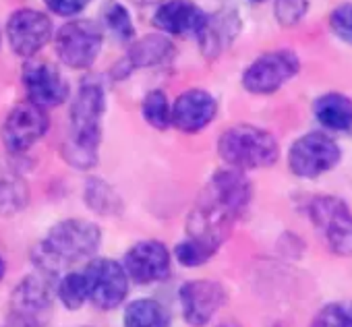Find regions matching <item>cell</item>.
<instances>
[{
  "mask_svg": "<svg viewBox=\"0 0 352 327\" xmlns=\"http://www.w3.org/2000/svg\"><path fill=\"white\" fill-rule=\"evenodd\" d=\"M329 27H331V32L340 40L352 44V5L350 3L348 5H340V7H336L331 11V15H329Z\"/></svg>",
  "mask_w": 352,
  "mask_h": 327,
  "instance_id": "cell-29",
  "label": "cell"
},
{
  "mask_svg": "<svg viewBox=\"0 0 352 327\" xmlns=\"http://www.w3.org/2000/svg\"><path fill=\"white\" fill-rule=\"evenodd\" d=\"M338 143L325 133H307L298 137L288 151V166L298 179H317L329 172L340 161Z\"/></svg>",
  "mask_w": 352,
  "mask_h": 327,
  "instance_id": "cell-5",
  "label": "cell"
},
{
  "mask_svg": "<svg viewBox=\"0 0 352 327\" xmlns=\"http://www.w3.org/2000/svg\"><path fill=\"white\" fill-rule=\"evenodd\" d=\"M100 243L102 232L94 222L65 220L58 222L36 247L34 261L44 273L56 275L69 265L94 257L100 249Z\"/></svg>",
  "mask_w": 352,
  "mask_h": 327,
  "instance_id": "cell-2",
  "label": "cell"
},
{
  "mask_svg": "<svg viewBox=\"0 0 352 327\" xmlns=\"http://www.w3.org/2000/svg\"><path fill=\"white\" fill-rule=\"evenodd\" d=\"M87 284V300H91L98 308H114L118 306L129 292V275L124 267L112 259H96L85 269Z\"/></svg>",
  "mask_w": 352,
  "mask_h": 327,
  "instance_id": "cell-9",
  "label": "cell"
},
{
  "mask_svg": "<svg viewBox=\"0 0 352 327\" xmlns=\"http://www.w3.org/2000/svg\"><path fill=\"white\" fill-rule=\"evenodd\" d=\"M124 327H170V317L157 300L139 298L126 306Z\"/></svg>",
  "mask_w": 352,
  "mask_h": 327,
  "instance_id": "cell-21",
  "label": "cell"
},
{
  "mask_svg": "<svg viewBox=\"0 0 352 327\" xmlns=\"http://www.w3.org/2000/svg\"><path fill=\"white\" fill-rule=\"evenodd\" d=\"M313 114L329 131L346 133L352 128V100L344 93L329 91L315 100Z\"/></svg>",
  "mask_w": 352,
  "mask_h": 327,
  "instance_id": "cell-19",
  "label": "cell"
},
{
  "mask_svg": "<svg viewBox=\"0 0 352 327\" xmlns=\"http://www.w3.org/2000/svg\"><path fill=\"white\" fill-rule=\"evenodd\" d=\"M239 32V17L234 11H222L218 15H208V21L201 30L199 46L208 58H216L234 38Z\"/></svg>",
  "mask_w": 352,
  "mask_h": 327,
  "instance_id": "cell-18",
  "label": "cell"
},
{
  "mask_svg": "<svg viewBox=\"0 0 352 327\" xmlns=\"http://www.w3.org/2000/svg\"><path fill=\"white\" fill-rule=\"evenodd\" d=\"M85 201L98 214H116L120 210V197L104 181H89L85 187Z\"/></svg>",
  "mask_w": 352,
  "mask_h": 327,
  "instance_id": "cell-24",
  "label": "cell"
},
{
  "mask_svg": "<svg viewBox=\"0 0 352 327\" xmlns=\"http://www.w3.org/2000/svg\"><path fill=\"white\" fill-rule=\"evenodd\" d=\"M309 11V0H276L274 15L280 25L292 27L296 25Z\"/></svg>",
  "mask_w": 352,
  "mask_h": 327,
  "instance_id": "cell-28",
  "label": "cell"
},
{
  "mask_svg": "<svg viewBox=\"0 0 352 327\" xmlns=\"http://www.w3.org/2000/svg\"><path fill=\"white\" fill-rule=\"evenodd\" d=\"M216 112L218 102L210 91L189 89L172 106V124L183 133H199L216 118Z\"/></svg>",
  "mask_w": 352,
  "mask_h": 327,
  "instance_id": "cell-16",
  "label": "cell"
},
{
  "mask_svg": "<svg viewBox=\"0 0 352 327\" xmlns=\"http://www.w3.org/2000/svg\"><path fill=\"white\" fill-rule=\"evenodd\" d=\"M298 71L300 60L292 50H272L247 67L243 75V87L255 95H270L278 91L286 81L296 77Z\"/></svg>",
  "mask_w": 352,
  "mask_h": 327,
  "instance_id": "cell-8",
  "label": "cell"
},
{
  "mask_svg": "<svg viewBox=\"0 0 352 327\" xmlns=\"http://www.w3.org/2000/svg\"><path fill=\"white\" fill-rule=\"evenodd\" d=\"M141 114L145 118V122L157 131H164L172 124V108L168 104V98L164 91L153 89L143 98L141 104Z\"/></svg>",
  "mask_w": 352,
  "mask_h": 327,
  "instance_id": "cell-23",
  "label": "cell"
},
{
  "mask_svg": "<svg viewBox=\"0 0 352 327\" xmlns=\"http://www.w3.org/2000/svg\"><path fill=\"white\" fill-rule=\"evenodd\" d=\"M206 21L208 15L191 0H168L153 15V25L157 30L181 38L199 36Z\"/></svg>",
  "mask_w": 352,
  "mask_h": 327,
  "instance_id": "cell-17",
  "label": "cell"
},
{
  "mask_svg": "<svg viewBox=\"0 0 352 327\" xmlns=\"http://www.w3.org/2000/svg\"><path fill=\"white\" fill-rule=\"evenodd\" d=\"M5 271H7V265H5V259L0 257V280L5 278Z\"/></svg>",
  "mask_w": 352,
  "mask_h": 327,
  "instance_id": "cell-32",
  "label": "cell"
},
{
  "mask_svg": "<svg viewBox=\"0 0 352 327\" xmlns=\"http://www.w3.org/2000/svg\"><path fill=\"white\" fill-rule=\"evenodd\" d=\"M309 216L327 249L338 257H352V212L346 201L321 195L309 205Z\"/></svg>",
  "mask_w": 352,
  "mask_h": 327,
  "instance_id": "cell-4",
  "label": "cell"
},
{
  "mask_svg": "<svg viewBox=\"0 0 352 327\" xmlns=\"http://www.w3.org/2000/svg\"><path fill=\"white\" fill-rule=\"evenodd\" d=\"M313 327H352V302H331L315 317Z\"/></svg>",
  "mask_w": 352,
  "mask_h": 327,
  "instance_id": "cell-26",
  "label": "cell"
},
{
  "mask_svg": "<svg viewBox=\"0 0 352 327\" xmlns=\"http://www.w3.org/2000/svg\"><path fill=\"white\" fill-rule=\"evenodd\" d=\"M23 85L32 104L40 108H56L67 102L71 89L63 73L44 60H30L23 67Z\"/></svg>",
  "mask_w": 352,
  "mask_h": 327,
  "instance_id": "cell-13",
  "label": "cell"
},
{
  "mask_svg": "<svg viewBox=\"0 0 352 327\" xmlns=\"http://www.w3.org/2000/svg\"><path fill=\"white\" fill-rule=\"evenodd\" d=\"M104 36L98 23L75 19L60 27L54 40L56 54L69 69H89L98 58Z\"/></svg>",
  "mask_w": 352,
  "mask_h": 327,
  "instance_id": "cell-6",
  "label": "cell"
},
{
  "mask_svg": "<svg viewBox=\"0 0 352 327\" xmlns=\"http://www.w3.org/2000/svg\"><path fill=\"white\" fill-rule=\"evenodd\" d=\"M48 131V114L44 108L28 102L17 104L5 124H3V141L9 151L23 153L34 147Z\"/></svg>",
  "mask_w": 352,
  "mask_h": 327,
  "instance_id": "cell-10",
  "label": "cell"
},
{
  "mask_svg": "<svg viewBox=\"0 0 352 327\" xmlns=\"http://www.w3.org/2000/svg\"><path fill=\"white\" fill-rule=\"evenodd\" d=\"M106 108V91L100 81L85 79L79 85L69 112V137L63 145V155L71 166L89 170L98 161L102 141V116Z\"/></svg>",
  "mask_w": 352,
  "mask_h": 327,
  "instance_id": "cell-1",
  "label": "cell"
},
{
  "mask_svg": "<svg viewBox=\"0 0 352 327\" xmlns=\"http://www.w3.org/2000/svg\"><path fill=\"white\" fill-rule=\"evenodd\" d=\"M253 197V189L249 179L234 168L218 170L208 189L204 191L201 199L210 201L214 207H218L222 214H226L232 222L245 214Z\"/></svg>",
  "mask_w": 352,
  "mask_h": 327,
  "instance_id": "cell-11",
  "label": "cell"
},
{
  "mask_svg": "<svg viewBox=\"0 0 352 327\" xmlns=\"http://www.w3.org/2000/svg\"><path fill=\"white\" fill-rule=\"evenodd\" d=\"M106 23L110 27V32L120 38L122 42H131L135 40V27H133V21H131V15L129 11L122 7V5H112L108 11H106Z\"/></svg>",
  "mask_w": 352,
  "mask_h": 327,
  "instance_id": "cell-27",
  "label": "cell"
},
{
  "mask_svg": "<svg viewBox=\"0 0 352 327\" xmlns=\"http://www.w3.org/2000/svg\"><path fill=\"white\" fill-rule=\"evenodd\" d=\"M122 267L135 284H155L170 275V253L157 240H141L129 249Z\"/></svg>",
  "mask_w": 352,
  "mask_h": 327,
  "instance_id": "cell-14",
  "label": "cell"
},
{
  "mask_svg": "<svg viewBox=\"0 0 352 327\" xmlns=\"http://www.w3.org/2000/svg\"><path fill=\"white\" fill-rule=\"evenodd\" d=\"M52 308V288L44 275H28L11 296L9 327H46Z\"/></svg>",
  "mask_w": 352,
  "mask_h": 327,
  "instance_id": "cell-7",
  "label": "cell"
},
{
  "mask_svg": "<svg viewBox=\"0 0 352 327\" xmlns=\"http://www.w3.org/2000/svg\"><path fill=\"white\" fill-rule=\"evenodd\" d=\"M7 38L17 56L32 58L52 40V21L34 9L15 11L7 23Z\"/></svg>",
  "mask_w": 352,
  "mask_h": 327,
  "instance_id": "cell-12",
  "label": "cell"
},
{
  "mask_svg": "<svg viewBox=\"0 0 352 327\" xmlns=\"http://www.w3.org/2000/svg\"><path fill=\"white\" fill-rule=\"evenodd\" d=\"M28 203V187L13 172L0 174V214L21 212Z\"/></svg>",
  "mask_w": 352,
  "mask_h": 327,
  "instance_id": "cell-22",
  "label": "cell"
},
{
  "mask_svg": "<svg viewBox=\"0 0 352 327\" xmlns=\"http://www.w3.org/2000/svg\"><path fill=\"white\" fill-rule=\"evenodd\" d=\"M218 151L230 168L241 172L270 168L280 155L276 137L253 124H234L226 128L218 141Z\"/></svg>",
  "mask_w": 352,
  "mask_h": 327,
  "instance_id": "cell-3",
  "label": "cell"
},
{
  "mask_svg": "<svg viewBox=\"0 0 352 327\" xmlns=\"http://www.w3.org/2000/svg\"><path fill=\"white\" fill-rule=\"evenodd\" d=\"M44 3L54 15L73 17V15H79L91 0H44Z\"/></svg>",
  "mask_w": 352,
  "mask_h": 327,
  "instance_id": "cell-31",
  "label": "cell"
},
{
  "mask_svg": "<svg viewBox=\"0 0 352 327\" xmlns=\"http://www.w3.org/2000/svg\"><path fill=\"white\" fill-rule=\"evenodd\" d=\"M174 253H176V259H179V261H181L183 265H187V267H197V265H204V263H208V261L212 259L210 253H206L201 247H197V245L191 243L189 238L183 240L181 245H176Z\"/></svg>",
  "mask_w": 352,
  "mask_h": 327,
  "instance_id": "cell-30",
  "label": "cell"
},
{
  "mask_svg": "<svg viewBox=\"0 0 352 327\" xmlns=\"http://www.w3.org/2000/svg\"><path fill=\"white\" fill-rule=\"evenodd\" d=\"M226 302V290L212 280H193L181 288L183 315L191 327L208 325Z\"/></svg>",
  "mask_w": 352,
  "mask_h": 327,
  "instance_id": "cell-15",
  "label": "cell"
},
{
  "mask_svg": "<svg viewBox=\"0 0 352 327\" xmlns=\"http://www.w3.org/2000/svg\"><path fill=\"white\" fill-rule=\"evenodd\" d=\"M174 56V46L168 38L151 34L133 44L124 65L129 69H145V67H160L170 63Z\"/></svg>",
  "mask_w": 352,
  "mask_h": 327,
  "instance_id": "cell-20",
  "label": "cell"
},
{
  "mask_svg": "<svg viewBox=\"0 0 352 327\" xmlns=\"http://www.w3.org/2000/svg\"><path fill=\"white\" fill-rule=\"evenodd\" d=\"M58 296L67 308H79L87 300V284L83 271H73L67 273L60 284H58Z\"/></svg>",
  "mask_w": 352,
  "mask_h": 327,
  "instance_id": "cell-25",
  "label": "cell"
},
{
  "mask_svg": "<svg viewBox=\"0 0 352 327\" xmlns=\"http://www.w3.org/2000/svg\"><path fill=\"white\" fill-rule=\"evenodd\" d=\"M253 3H261V0H253Z\"/></svg>",
  "mask_w": 352,
  "mask_h": 327,
  "instance_id": "cell-34",
  "label": "cell"
},
{
  "mask_svg": "<svg viewBox=\"0 0 352 327\" xmlns=\"http://www.w3.org/2000/svg\"><path fill=\"white\" fill-rule=\"evenodd\" d=\"M218 327H239V325H236V321H224V323H220Z\"/></svg>",
  "mask_w": 352,
  "mask_h": 327,
  "instance_id": "cell-33",
  "label": "cell"
}]
</instances>
